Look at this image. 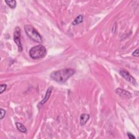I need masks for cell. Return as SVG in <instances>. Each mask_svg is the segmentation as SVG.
<instances>
[{"instance_id":"obj_1","label":"cell","mask_w":139,"mask_h":139,"mask_svg":"<svg viewBox=\"0 0 139 139\" xmlns=\"http://www.w3.org/2000/svg\"><path fill=\"white\" fill-rule=\"evenodd\" d=\"M75 74V70L72 69H65L54 71L51 74V78L58 83H65Z\"/></svg>"},{"instance_id":"obj_2","label":"cell","mask_w":139,"mask_h":139,"mask_svg":"<svg viewBox=\"0 0 139 139\" xmlns=\"http://www.w3.org/2000/svg\"><path fill=\"white\" fill-rule=\"evenodd\" d=\"M47 53L46 48L39 45L32 47L30 51V55L33 59H38L44 57Z\"/></svg>"},{"instance_id":"obj_3","label":"cell","mask_w":139,"mask_h":139,"mask_svg":"<svg viewBox=\"0 0 139 139\" xmlns=\"http://www.w3.org/2000/svg\"><path fill=\"white\" fill-rule=\"evenodd\" d=\"M24 28L28 37L32 40L39 43H41L42 42L41 36L33 27L27 25L25 26Z\"/></svg>"},{"instance_id":"obj_4","label":"cell","mask_w":139,"mask_h":139,"mask_svg":"<svg viewBox=\"0 0 139 139\" xmlns=\"http://www.w3.org/2000/svg\"><path fill=\"white\" fill-rule=\"evenodd\" d=\"M14 40L16 43V44L18 46V50L19 52L23 51V46L21 45L20 37H21V30L19 27H17L15 28L14 32Z\"/></svg>"},{"instance_id":"obj_5","label":"cell","mask_w":139,"mask_h":139,"mask_svg":"<svg viewBox=\"0 0 139 139\" xmlns=\"http://www.w3.org/2000/svg\"><path fill=\"white\" fill-rule=\"evenodd\" d=\"M120 75L124 78L128 80V82H129L130 83L134 85H137V82L136 80L135 79V78L132 76H131L129 73L127 71L124 70H122L120 71Z\"/></svg>"},{"instance_id":"obj_6","label":"cell","mask_w":139,"mask_h":139,"mask_svg":"<svg viewBox=\"0 0 139 139\" xmlns=\"http://www.w3.org/2000/svg\"><path fill=\"white\" fill-rule=\"evenodd\" d=\"M115 92L117 94H118L121 97L126 98H131V94L127 91L124 90V89H118L115 90Z\"/></svg>"},{"instance_id":"obj_7","label":"cell","mask_w":139,"mask_h":139,"mask_svg":"<svg viewBox=\"0 0 139 139\" xmlns=\"http://www.w3.org/2000/svg\"><path fill=\"white\" fill-rule=\"evenodd\" d=\"M52 90H53V87L52 86L49 87V88L47 89V92L45 94V97L43 98V99H42V101L40 102V104L41 105H43L46 102L48 101V99H49L51 94V93H52Z\"/></svg>"},{"instance_id":"obj_8","label":"cell","mask_w":139,"mask_h":139,"mask_svg":"<svg viewBox=\"0 0 139 139\" xmlns=\"http://www.w3.org/2000/svg\"><path fill=\"white\" fill-rule=\"evenodd\" d=\"M90 119L89 114H82L80 117V123L82 126H84Z\"/></svg>"},{"instance_id":"obj_9","label":"cell","mask_w":139,"mask_h":139,"mask_svg":"<svg viewBox=\"0 0 139 139\" xmlns=\"http://www.w3.org/2000/svg\"><path fill=\"white\" fill-rule=\"evenodd\" d=\"M16 126L17 129L20 131V132L24 133L27 132V129L23 124H22L19 122H16Z\"/></svg>"},{"instance_id":"obj_10","label":"cell","mask_w":139,"mask_h":139,"mask_svg":"<svg viewBox=\"0 0 139 139\" xmlns=\"http://www.w3.org/2000/svg\"><path fill=\"white\" fill-rule=\"evenodd\" d=\"M83 19H84V17L83 16L80 15L79 16H78L76 19L74 21V22H73L72 24L74 25H77L78 24H79L80 23H82V22L83 21Z\"/></svg>"},{"instance_id":"obj_11","label":"cell","mask_w":139,"mask_h":139,"mask_svg":"<svg viewBox=\"0 0 139 139\" xmlns=\"http://www.w3.org/2000/svg\"><path fill=\"white\" fill-rule=\"evenodd\" d=\"M5 2L11 8H15L16 6V2L15 0H12V1H5Z\"/></svg>"},{"instance_id":"obj_12","label":"cell","mask_w":139,"mask_h":139,"mask_svg":"<svg viewBox=\"0 0 139 139\" xmlns=\"http://www.w3.org/2000/svg\"><path fill=\"white\" fill-rule=\"evenodd\" d=\"M7 89L6 84H1L0 86V93H2Z\"/></svg>"},{"instance_id":"obj_13","label":"cell","mask_w":139,"mask_h":139,"mask_svg":"<svg viewBox=\"0 0 139 139\" xmlns=\"http://www.w3.org/2000/svg\"><path fill=\"white\" fill-rule=\"evenodd\" d=\"M5 115V111L3 109H1V120L3 119Z\"/></svg>"},{"instance_id":"obj_14","label":"cell","mask_w":139,"mask_h":139,"mask_svg":"<svg viewBox=\"0 0 139 139\" xmlns=\"http://www.w3.org/2000/svg\"><path fill=\"white\" fill-rule=\"evenodd\" d=\"M133 55L135 57H138V49H136L134 52L133 53Z\"/></svg>"},{"instance_id":"obj_15","label":"cell","mask_w":139,"mask_h":139,"mask_svg":"<svg viewBox=\"0 0 139 139\" xmlns=\"http://www.w3.org/2000/svg\"><path fill=\"white\" fill-rule=\"evenodd\" d=\"M127 135H128V136L129 138H130V139H131V138H135V137L132 134H131L130 133H128Z\"/></svg>"}]
</instances>
